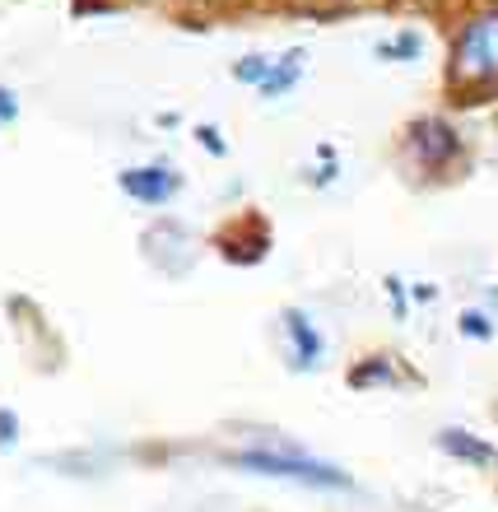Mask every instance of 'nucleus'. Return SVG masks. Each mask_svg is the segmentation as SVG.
<instances>
[{"mask_svg":"<svg viewBox=\"0 0 498 512\" xmlns=\"http://www.w3.org/2000/svg\"><path fill=\"white\" fill-rule=\"evenodd\" d=\"M438 443H443L452 457L471 461V466H498V452H494V447H485L480 438H471V433H461V429H443V438H438Z\"/></svg>","mask_w":498,"mask_h":512,"instance_id":"39448f33","label":"nucleus"},{"mask_svg":"<svg viewBox=\"0 0 498 512\" xmlns=\"http://www.w3.org/2000/svg\"><path fill=\"white\" fill-rule=\"evenodd\" d=\"M14 443H19V419L14 410H0V452H10Z\"/></svg>","mask_w":498,"mask_h":512,"instance_id":"423d86ee","label":"nucleus"},{"mask_svg":"<svg viewBox=\"0 0 498 512\" xmlns=\"http://www.w3.org/2000/svg\"><path fill=\"white\" fill-rule=\"evenodd\" d=\"M284 336H289V345H294V364L298 368L322 364V336H317V326H312L303 312H284Z\"/></svg>","mask_w":498,"mask_h":512,"instance_id":"7ed1b4c3","label":"nucleus"},{"mask_svg":"<svg viewBox=\"0 0 498 512\" xmlns=\"http://www.w3.org/2000/svg\"><path fill=\"white\" fill-rule=\"evenodd\" d=\"M461 331H466V336H475V340H485L489 336V322L480 317V312H466V317H461Z\"/></svg>","mask_w":498,"mask_h":512,"instance_id":"0eeeda50","label":"nucleus"},{"mask_svg":"<svg viewBox=\"0 0 498 512\" xmlns=\"http://www.w3.org/2000/svg\"><path fill=\"white\" fill-rule=\"evenodd\" d=\"M122 187L131 191L135 201H149L159 205L173 196V177L163 173V168H140V173H122Z\"/></svg>","mask_w":498,"mask_h":512,"instance_id":"20e7f679","label":"nucleus"},{"mask_svg":"<svg viewBox=\"0 0 498 512\" xmlns=\"http://www.w3.org/2000/svg\"><path fill=\"white\" fill-rule=\"evenodd\" d=\"M243 471H256V475H275V480H298V485H326V489H345L350 480L336 471V466H326V461H312L303 452H243V457H233Z\"/></svg>","mask_w":498,"mask_h":512,"instance_id":"f257e3e1","label":"nucleus"},{"mask_svg":"<svg viewBox=\"0 0 498 512\" xmlns=\"http://www.w3.org/2000/svg\"><path fill=\"white\" fill-rule=\"evenodd\" d=\"M14 112H19V103H14V98L0 89V122H14Z\"/></svg>","mask_w":498,"mask_h":512,"instance_id":"6e6552de","label":"nucleus"},{"mask_svg":"<svg viewBox=\"0 0 498 512\" xmlns=\"http://www.w3.org/2000/svg\"><path fill=\"white\" fill-rule=\"evenodd\" d=\"M457 61L475 75H494L498 70V19H485L466 33V42L457 47Z\"/></svg>","mask_w":498,"mask_h":512,"instance_id":"f03ea898","label":"nucleus"}]
</instances>
